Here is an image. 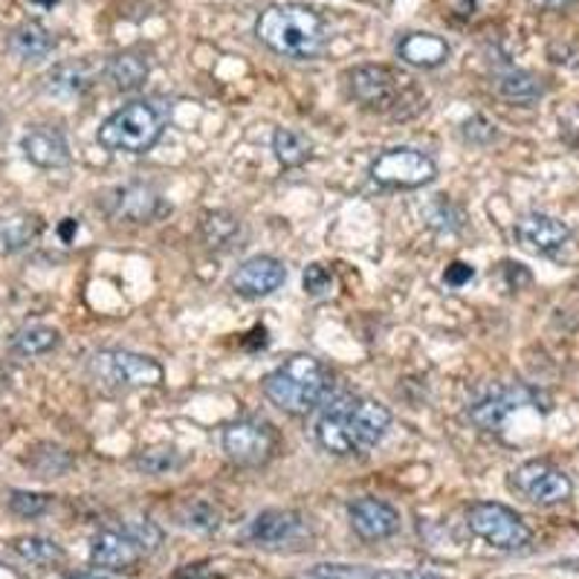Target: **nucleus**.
<instances>
[{
    "label": "nucleus",
    "instance_id": "obj_1",
    "mask_svg": "<svg viewBox=\"0 0 579 579\" xmlns=\"http://www.w3.org/2000/svg\"><path fill=\"white\" fill-rule=\"evenodd\" d=\"M391 412L380 400L340 398L325 405L316 423V441L333 455H365L383 441Z\"/></svg>",
    "mask_w": 579,
    "mask_h": 579
},
{
    "label": "nucleus",
    "instance_id": "obj_2",
    "mask_svg": "<svg viewBox=\"0 0 579 579\" xmlns=\"http://www.w3.org/2000/svg\"><path fill=\"white\" fill-rule=\"evenodd\" d=\"M255 36L264 47L284 58L313 61L327 47V23L313 7L302 3H275L258 14Z\"/></svg>",
    "mask_w": 579,
    "mask_h": 579
},
{
    "label": "nucleus",
    "instance_id": "obj_3",
    "mask_svg": "<svg viewBox=\"0 0 579 579\" xmlns=\"http://www.w3.org/2000/svg\"><path fill=\"white\" fill-rule=\"evenodd\" d=\"M261 389L269 403L278 405L282 412L311 414L316 405L325 403L327 391H331V374L316 356L296 354L269 371Z\"/></svg>",
    "mask_w": 579,
    "mask_h": 579
},
{
    "label": "nucleus",
    "instance_id": "obj_4",
    "mask_svg": "<svg viewBox=\"0 0 579 579\" xmlns=\"http://www.w3.org/2000/svg\"><path fill=\"white\" fill-rule=\"evenodd\" d=\"M166 128V114L154 101H130L101 122L99 139L101 148L122 154L151 151Z\"/></svg>",
    "mask_w": 579,
    "mask_h": 579
},
{
    "label": "nucleus",
    "instance_id": "obj_5",
    "mask_svg": "<svg viewBox=\"0 0 579 579\" xmlns=\"http://www.w3.org/2000/svg\"><path fill=\"white\" fill-rule=\"evenodd\" d=\"M90 374L110 391L157 389L166 380V371L154 356L134 354L122 347H105L90 356Z\"/></svg>",
    "mask_w": 579,
    "mask_h": 579
},
{
    "label": "nucleus",
    "instance_id": "obj_6",
    "mask_svg": "<svg viewBox=\"0 0 579 579\" xmlns=\"http://www.w3.org/2000/svg\"><path fill=\"white\" fill-rule=\"evenodd\" d=\"M347 90L362 108L380 110V114L405 116L403 101L414 94L405 76L385 65H360L347 72Z\"/></svg>",
    "mask_w": 579,
    "mask_h": 579
},
{
    "label": "nucleus",
    "instance_id": "obj_7",
    "mask_svg": "<svg viewBox=\"0 0 579 579\" xmlns=\"http://www.w3.org/2000/svg\"><path fill=\"white\" fill-rule=\"evenodd\" d=\"M467 528L481 542L495 550H507V553L528 548L530 539H533L530 528L513 507L499 504V501H475L467 510Z\"/></svg>",
    "mask_w": 579,
    "mask_h": 579
},
{
    "label": "nucleus",
    "instance_id": "obj_8",
    "mask_svg": "<svg viewBox=\"0 0 579 579\" xmlns=\"http://www.w3.org/2000/svg\"><path fill=\"white\" fill-rule=\"evenodd\" d=\"M507 487L524 501L539 507H557L573 495L571 478L548 461L519 463L507 478Z\"/></svg>",
    "mask_w": 579,
    "mask_h": 579
},
{
    "label": "nucleus",
    "instance_id": "obj_9",
    "mask_svg": "<svg viewBox=\"0 0 579 579\" xmlns=\"http://www.w3.org/2000/svg\"><path fill=\"white\" fill-rule=\"evenodd\" d=\"M371 180L385 188H423L438 177V166L418 148H389L371 163Z\"/></svg>",
    "mask_w": 579,
    "mask_h": 579
},
{
    "label": "nucleus",
    "instance_id": "obj_10",
    "mask_svg": "<svg viewBox=\"0 0 579 579\" xmlns=\"http://www.w3.org/2000/svg\"><path fill=\"white\" fill-rule=\"evenodd\" d=\"M278 432L269 420L241 418L224 429V452L238 467H261L275 455Z\"/></svg>",
    "mask_w": 579,
    "mask_h": 579
},
{
    "label": "nucleus",
    "instance_id": "obj_11",
    "mask_svg": "<svg viewBox=\"0 0 579 579\" xmlns=\"http://www.w3.org/2000/svg\"><path fill=\"white\" fill-rule=\"evenodd\" d=\"M539 403V394L524 385H507V389L490 391L487 398L478 400L475 405H470V420L475 423L481 432H501L507 420L513 418L519 409L524 405Z\"/></svg>",
    "mask_w": 579,
    "mask_h": 579
},
{
    "label": "nucleus",
    "instance_id": "obj_12",
    "mask_svg": "<svg viewBox=\"0 0 579 579\" xmlns=\"http://www.w3.org/2000/svg\"><path fill=\"white\" fill-rule=\"evenodd\" d=\"M143 557H148V553H145L143 544L134 539L128 528L101 530L90 542V562L96 568H105V571H134L143 562Z\"/></svg>",
    "mask_w": 579,
    "mask_h": 579
},
{
    "label": "nucleus",
    "instance_id": "obj_13",
    "mask_svg": "<svg viewBox=\"0 0 579 579\" xmlns=\"http://www.w3.org/2000/svg\"><path fill=\"white\" fill-rule=\"evenodd\" d=\"M347 519H351L354 533L365 542H383V539L400 533L398 507L383 499H374V495L356 499L354 504L347 507Z\"/></svg>",
    "mask_w": 579,
    "mask_h": 579
},
{
    "label": "nucleus",
    "instance_id": "obj_14",
    "mask_svg": "<svg viewBox=\"0 0 579 579\" xmlns=\"http://www.w3.org/2000/svg\"><path fill=\"white\" fill-rule=\"evenodd\" d=\"M105 209H108L110 217H116V220L151 224V220H157V217L166 212V203H163V197H159L151 186L130 183V186H119L110 192L108 200H105Z\"/></svg>",
    "mask_w": 579,
    "mask_h": 579
},
{
    "label": "nucleus",
    "instance_id": "obj_15",
    "mask_svg": "<svg viewBox=\"0 0 579 579\" xmlns=\"http://www.w3.org/2000/svg\"><path fill=\"white\" fill-rule=\"evenodd\" d=\"M287 282V267L273 255H255L246 258L235 273H232V290L244 298L273 296L275 290Z\"/></svg>",
    "mask_w": 579,
    "mask_h": 579
},
{
    "label": "nucleus",
    "instance_id": "obj_16",
    "mask_svg": "<svg viewBox=\"0 0 579 579\" xmlns=\"http://www.w3.org/2000/svg\"><path fill=\"white\" fill-rule=\"evenodd\" d=\"M516 241H519L524 249L539 255H553L559 253L568 241H571V229L557 220V217L542 215V212H528L521 215L513 226Z\"/></svg>",
    "mask_w": 579,
    "mask_h": 579
},
{
    "label": "nucleus",
    "instance_id": "obj_17",
    "mask_svg": "<svg viewBox=\"0 0 579 579\" xmlns=\"http://www.w3.org/2000/svg\"><path fill=\"white\" fill-rule=\"evenodd\" d=\"M249 542L258 548H284L304 536V519L293 510H264L246 528Z\"/></svg>",
    "mask_w": 579,
    "mask_h": 579
},
{
    "label": "nucleus",
    "instance_id": "obj_18",
    "mask_svg": "<svg viewBox=\"0 0 579 579\" xmlns=\"http://www.w3.org/2000/svg\"><path fill=\"white\" fill-rule=\"evenodd\" d=\"M452 56L446 38L434 32H405L398 41V58L403 65L418 67V70H438Z\"/></svg>",
    "mask_w": 579,
    "mask_h": 579
},
{
    "label": "nucleus",
    "instance_id": "obj_19",
    "mask_svg": "<svg viewBox=\"0 0 579 579\" xmlns=\"http://www.w3.org/2000/svg\"><path fill=\"white\" fill-rule=\"evenodd\" d=\"M23 157L38 168H65L70 166V145H67L65 134H58L52 128H36L29 130L21 139Z\"/></svg>",
    "mask_w": 579,
    "mask_h": 579
},
{
    "label": "nucleus",
    "instance_id": "obj_20",
    "mask_svg": "<svg viewBox=\"0 0 579 579\" xmlns=\"http://www.w3.org/2000/svg\"><path fill=\"white\" fill-rule=\"evenodd\" d=\"M56 50V36L38 21H27L12 29L9 36V52L21 61H43Z\"/></svg>",
    "mask_w": 579,
    "mask_h": 579
},
{
    "label": "nucleus",
    "instance_id": "obj_21",
    "mask_svg": "<svg viewBox=\"0 0 579 579\" xmlns=\"http://www.w3.org/2000/svg\"><path fill=\"white\" fill-rule=\"evenodd\" d=\"M105 72H108L110 85H114L116 90L128 94V90H137V87L145 85L148 72H151V65H148V58H145L143 52L128 50L110 58Z\"/></svg>",
    "mask_w": 579,
    "mask_h": 579
},
{
    "label": "nucleus",
    "instance_id": "obj_22",
    "mask_svg": "<svg viewBox=\"0 0 579 579\" xmlns=\"http://www.w3.org/2000/svg\"><path fill=\"white\" fill-rule=\"evenodd\" d=\"M495 90L499 96H504L507 101H516V105H533L544 96V85L539 76L528 70H504L495 76Z\"/></svg>",
    "mask_w": 579,
    "mask_h": 579
},
{
    "label": "nucleus",
    "instance_id": "obj_23",
    "mask_svg": "<svg viewBox=\"0 0 579 579\" xmlns=\"http://www.w3.org/2000/svg\"><path fill=\"white\" fill-rule=\"evenodd\" d=\"M273 151H275V159H278L284 168H298L311 159L313 143L304 137L302 130L278 128L273 134Z\"/></svg>",
    "mask_w": 579,
    "mask_h": 579
},
{
    "label": "nucleus",
    "instance_id": "obj_24",
    "mask_svg": "<svg viewBox=\"0 0 579 579\" xmlns=\"http://www.w3.org/2000/svg\"><path fill=\"white\" fill-rule=\"evenodd\" d=\"M58 342H61V333L56 327H47V325H27L21 331H14L12 336V351L21 356H43L56 351Z\"/></svg>",
    "mask_w": 579,
    "mask_h": 579
},
{
    "label": "nucleus",
    "instance_id": "obj_25",
    "mask_svg": "<svg viewBox=\"0 0 579 579\" xmlns=\"http://www.w3.org/2000/svg\"><path fill=\"white\" fill-rule=\"evenodd\" d=\"M94 85V72L85 61H70V65H58L56 70L47 76V87L58 96H79L87 87Z\"/></svg>",
    "mask_w": 579,
    "mask_h": 579
},
{
    "label": "nucleus",
    "instance_id": "obj_26",
    "mask_svg": "<svg viewBox=\"0 0 579 579\" xmlns=\"http://www.w3.org/2000/svg\"><path fill=\"white\" fill-rule=\"evenodd\" d=\"M200 235L212 249L215 246L217 249H229L241 235V220L232 212H209V215H203Z\"/></svg>",
    "mask_w": 579,
    "mask_h": 579
},
{
    "label": "nucleus",
    "instance_id": "obj_27",
    "mask_svg": "<svg viewBox=\"0 0 579 579\" xmlns=\"http://www.w3.org/2000/svg\"><path fill=\"white\" fill-rule=\"evenodd\" d=\"M14 553H18L23 562L36 565V568H52V565L65 562L61 544L52 542V539H43V536H23V539H14Z\"/></svg>",
    "mask_w": 579,
    "mask_h": 579
},
{
    "label": "nucleus",
    "instance_id": "obj_28",
    "mask_svg": "<svg viewBox=\"0 0 579 579\" xmlns=\"http://www.w3.org/2000/svg\"><path fill=\"white\" fill-rule=\"evenodd\" d=\"M134 463H137V470L143 472V475L157 478V475H168V472L174 470H183L186 458H183L180 449L174 446H148V449H139Z\"/></svg>",
    "mask_w": 579,
    "mask_h": 579
},
{
    "label": "nucleus",
    "instance_id": "obj_29",
    "mask_svg": "<svg viewBox=\"0 0 579 579\" xmlns=\"http://www.w3.org/2000/svg\"><path fill=\"white\" fill-rule=\"evenodd\" d=\"M177 519H180L183 528L188 530H197V533H215L217 528H220V510H217L212 501H203V499H195V501H186V504L177 510Z\"/></svg>",
    "mask_w": 579,
    "mask_h": 579
},
{
    "label": "nucleus",
    "instance_id": "obj_30",
    "mask_svg": "<svg viewBox=\"0 0 579 579\" xmlns=\"http://www.w3.org/2000/svg\"><path fill=\"white\" fill-rule=\"evenodd\" d=\"M47 507H50V495H43V492H9V510H12L14 516H21V519H36V516L47 513Z\"/></svg>",
    "mask_w": 579,
    "mask_h": 579
},
{
    "label": "nucleus",
    "instance_id": "obj_31",
    "mask_svg": "<svg viewBox=\"0 0 579 579\" xmlns=\"http://www.w3.org/2000/svg\"><path fill=\"white\" fill-rule=\"evenodd\" d=\"M302 284H304V293H307V296L325 298V296H331L333 290H336V275H333V269L322 267V264H311V267L304 269Z\"/></svg>",
    "mask_w": 579,
    "mask_h": 579
},
{
    "label": "nucleus",
    "instance_id": "obj_32",
    "mask_svg": "<svg viewBox=\"0 0 579 579\" xmlns=\"http://www.w3.org/2000/svg\"><path fill=\"white\" fill-rule=\"evenodd\" d=\"M38 232H41L38 217H14L3 226V241H7L9 249H18V246H27L29 241L36 238Z\"/></svg>",
    "mask_w": 579,
    "mask_h": 579
},
{
    "label": "nucleus",
    "instance_id": "obj_33",
    "mask_svg": "<svg viewBox=\"0 0 579 579\" xmlns=\"http://www.w3.org/2000/svg\"><path fill=\"white\" fill-rule=\"evenodd\" d=\"M313 579H365V565L322 562L311 571Z\"/></svg>",
    "mask_w": 579,
    "mask_h": 579
},
{
    "label": "nucleus",
    "instance_id": "obj_34",
    "mask_svg": "<svg viewBox=\"0 0 579 579\" xmlns=\"http://www.w3.org/2000/svg\"><path fill=\"white\" fill-rule=\"evenodd\" d=\"M128 530L130 533H134V539H137L139 544H143V550L145 553H154V550L159 548V544H163V530L157 528V524H154V521H130L128 524Z\"/></svg>",
    "mask_w": 579,
    "mask_h": 579
},
{
    "label": "nucleus",
    "instance_id": "obj_35",
    "mask_svg": "<svg viewBox=\"0 0 579 579\" xmlns=\"http://www.w3.org/2000/svg\"><path fill=\"white\" fill-rule=\"evenodd\" d=\"M365 579H446L434 571L418 568H365Z\"/></svg>",
    "mask_w": 579,
    "mask_h": 579
},
{
    "label": "nucleus",
    "instance_id": "obj_36",
    "mask_svg": "<svg viewBox=\"0 0 579 579\" xmlns=\"http://www.w3.org/2000/svg\"><path fill=\"white\" fill-rule=\"evenodd\" d=\"M463 134H467V139H470V143L484 145V143H490L492 137H495V125L487 122L484 116H472L470 122L463 125Z\"/></svg>",
    "mask_w": 579,
    "mask_h": 579
},
{
    "label": "nucleus",
    "instance_id": "obj_37",
    "mask_svg": "<svg viewBox=\"0 0 579 579\" xmlns=\"http://www.w3.org/2000/svg\"><path fill=\"white\" fill-rule=\"evenodd\" d=\"M472 278H475V269H472V264H463V261H452L446 267V273H443V282L455 290L463 287V284H470Z\"/></svg>",
    "mask_w": 579,
    "mask_h": 579
},
{
    "label": "nucleus",
    "instance_id": "obj_38",
    "mask_svg": "<svg viewBox=\"0 0 579 579\" xmlns=\"http://www.w3.org/2000/svg\"><path fill=\"white\" fill-rule=\"evenodd\" d=\"M530 7L542 9V12H565V9H571L577 0H528Z\"/></svg>",
    "mask_w": 579,
    "mask_h": 579
},
{
    "label": "nucleus",
    "instance_id": "obj_39",
    "mask_svg": "<svg viewBox=\"0 0 579 579\" xmlns=\"http://www.w3.org/2000/svg\"><path fill=\"white\" fill-rule=\"evenodd\" d=\"M72 232H79V224H76L72 217H67L65 224H61V238L70 241V238H72Z\"/></svg>",
    "mask_w": 579,
    "mask_h": 579
},
{
    "label": "nucleus",
    "instance_id": "obj_40",
    "mask_svg": "<svg viewBox=\"0 0 579 579\" xmlns=\"http://www.w3.org/2000/svg\"><path fill=\"white\" fill-rule=\"evenodd\" d=\"M67 579H114L108 573H76V577H67Z\"/></svg>",
    "mask_w": 579,
    "mask_h": 579
},
{
    "label": "nucleus",
    "instance_id": "obj_41",
    "mask_svg": "<svg viewBox=\"0 0 579 579\" xmlns=\"http://www.w3.org/2000/svg\"><path fill=\"white\" fill-rule=\"evenodd\" d=\"M0 579H14V573H9L3 565H0Z\"/></svg>",
    "mask_w": 579,
    "mask_h": 579
},
{
    "label": "nucleus",
    "instance_id": "obj_42",
    "mask_svg": "<svg viewBox=\"0 0 579 579\" xmlns=\"http://www.w3.org/2000/svg\"><path fill=\"white\" fill-rule=\"evenodd\" d=\"M38 3H43V7H52V3H56V0H38Z\"/></svg>",
    "mask_w": 579,
    "mask_h": 579
}]
</instances>
